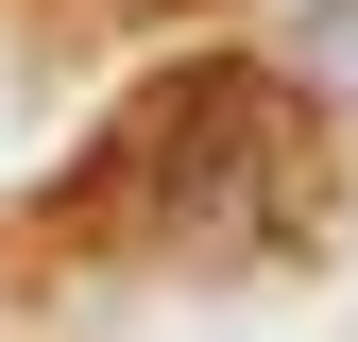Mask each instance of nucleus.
Returning <instances> with one entry per match:
<instances>
[{"instance_id": "f257e3e1", "label": "nucleus", "mask_w": 358, "mask_h": 342, "mask_svg": "<svg viewBox=\"0 0 358 342\" xmlns=\"http://www.w3.org/2000/svg\"><path fill=\"white\" fill-rule=\"evenodd\" d=\"M307 205H324V120H307L273 69H188V86H137V103H120V137L85 154L69 223L120 240V256L256 274V256L307 240Z\"/></svg>"}]
</instances>
